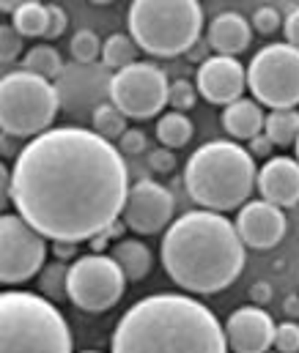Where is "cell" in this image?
Returning a JSON list of instances; mask_svg holds the SVG:
<instances>
[{
  "label": "cell",
  "instance_id": "5bb4252c",
  "mask_svg": "<svg viewBox=\"0 0 299 353\" xmlns=\"http://www.w3.org/2000/svg\"><path fill=\"white\" fill-rule=\"evenodd\" d=\"M236 230L250 250H272L286 236V214L269 200H247L236 211Z\"/></svg>",
  "mask_w": 299,
  "mask_h": 353
},
{
  "label": "cell",
  "instance_id": "7a4b0ae2",
  "mask_svg": "<svg viewBox=\"0 0 299 353\" xmlns=\"http://www.w3.org/2000/svg\"><path fill=\"white\" fill-rule=\"evenodd\" d=\"M244 250L236 222L225 219L222 211L195 208L168 225L160 258L182 290L211 296L239 279Z\"/></svg>",
  "mask_w": 299,
  "mask_h": 353
},
{
  "label": "cell",
  "instance_id": "4316f807",
  "mask_svg": "<svg viewBox=\"0 0 299 353\" xmlns=\"http://www.w3.org/2000/svg\"><path fill=\"white\" fill-rule=\"evenodd\" d=\"M102 47H104V41H102L99 36H97L94 30L83 28V30H77V33L72 36L69 52H72V58H75L80 66H91V63L102 61Z\"/></svg>",
  "mask_w": 299,
  "mask_h": 353
},
{
  "label": "cell",
  "instance_id": "277c9868",
  "mask_svg": "<svg viewBox=\"0 0 299 353\" xmlns=\"http://www.w3.org/2000/svg\"><path fill=\"white\" fill-rule=\"evenodd\" d=\"M258 181L255 157L239 140H211L184 165V186L193 203L211 211H239Z\"/></svg>",
  "mask_w": 299,
  "mask_h": 353
},
{
  "label": "cell",
  "instance_id": "6da1fadb",
  "mask_svg": "<svg viewBox=\"0 0 299 353\" xmlns=\"http://www.w3.org/2000/svg\"><path fill=\"white\" fill-rule=\"evenodd\" d=\"M129 168L118 145L94 129L58 126L14 157L11 203L50 241H91L121 219Z\"/></svg>",
  "mask_w": 299,
  "mask_h": 353
},
{
  "label": "cell",
  "instance_id": "d6986e66",
  "mask_svg": "<svg viewBox=\"0 0 299 353\" xmlns=\"http://www.w3.org/2000/svg\"><path fill=\"white\" fill-rule=\"evenodd\" d=\"M110 255L115 258V263L121 265V271L126 274L129 282H140V279H146L151 274L154 255L140 239H124V241L113 244Z\"/></svg>",
  "mask_w": 299,
  "mask_h": 353
},
{
  "label": "cell",
  "instance_id": "f546056e",
  "mask_svg": "<svg viewBox=\"0 0 299 353\" xmlns=\"http://www.w3.org/2000/svg\"><path fill=\"white\" fill-rule=\"evenodd\" d=\"M272 348H278V351H283V353H297L299 351V323L294 321V318H289V321L278 323V332H275V343H272Z\"/></svg>",
  "mask_w": 299,
  "mask_h": 353
},
{
  "label": "cell",
  "instance_id": "cb8c5ba5",
  "mask_svg": "<svg viewBox=\"0 0 299 353\" xmlns=\"http://www.w3.org/2000/svg\"><path fill=\"white\" fill-rule=\"evenodd\" d=\"M137 41L129 33H110L102 47V66L104 69H124L137 61Z\"/></svg>",
  "mask_w": 299,
  "mask_h": 353
},
{
  "label": "cell",
  "instance_id": "30bf717a",
  "mask_svg": "<svg viewBox=\"0 0 299 353\" xmlns=\"http://www.w3.org/2000/svg\"><path fill=\"white\" fill-rule=\"evenodd\" d=\"M126 282V274L113 255H83L69 265V301L83 312L102 315L121 301Z\"/></svg>",
  "mask_w": 299,
  "mask_h": 353
},
{
  "label": "cell",
  "instance_id": "ab89813d",
  "mask_svg": "<svg viewBox=\"0 0 299 353\" xmlns=\"http://www.w3.org/2000/svg\"><path fill=\"white\" fill-rule=\"evenodd\" d=\"M110 241H113V236H110L107 230H102V233H97V236L91 239V250H94V252H104Z\"/></svg>",
  "mask_w": 299,
  "mask_h": 353
},
{
  "label": "cell",
  "instance_id": "8fae6325",
  "mask_svg": "<svg viewBox=\"0 0 299 353\" xmlns=\"http://www.w3.org/2000/svg\"><path fill=\"white\" fill-rule=\"evenodd\" d=\"M47 236L39 233L19 214L0 216V282L14 288L22 285L47 263Z\"/></svg>",
  "mask_w": 299,
  "mask_h": 353
},
{
  "label": "cell",
  "instance_id": "60d3db41",
  "mask_svg": "<svg viewBox=\"0 0 299 353\" xmlns=\"http://www.w3.org/2000/svg\"><path fill=\"white\" fill-rule=\"evenodd\" d=\"M283 312H286V318H299V296H289L286 301H283Z\"/></svg>",
  "mask_w": 299,
  "mask_h": 353
},
{
  "label": "cell",
  "instance_id": "8d00e7d4",
  "mask_svg": "<svg viewBox=\"0 0 299 353\" xmlns=\"http://www.w3.org/2000/svg\"><path fill=\"white\" fill-rule=\"evenodd\" d=\"M283 33H286V41L299 50V8H294V11L286 17V22H283Z\"/></svg>",
  "mask_w": 299,
  "mask_h": 353
},
{
  "label": "cell",
  "instance_id": "9a60e30c",
  "mask_svg": "<svg viewBox=\"0 0 299 353\" xmlns=\"http://www.w3.org/2000/svg\"><path fill=\"white\" fill-rule=\"evenodd\" d=\"M278 323L261 304H244L231 312L225 323L228 348L236 353H261L269 351L275 343Z\"/></svg>",
  "mask_w": 299,
  "mask_h": 353
},
{
  "label": "cell",
  "instance_id": "9c48e42d",
  "mask_svg": "<svg viewBox=\"0 0 299 353\" xmlns=\"http://www.w3.org/2000/svg\"><path fill=\"white\" fill-rule=\"evenodd\" d=\"M168 77L148 61H135L107 80V99L132 121H148L168 107Z\"/></svg>",
  "mask_w": 299,
  "mask_h": 353
},
{
  "label": "cell",
  "instance_id": "484cf974",
  "mask_svg": "<svg viewBox=\"0 0 299 353\" xmlns=\"http://www.w3.org/2000/svg\"><path fill=\"white\" fill-rule=\"evenodd\" d=\"M126 115L107 99V101H102L94 107V112H91V123H94V132H99L102 137H107V140H113V143H118V137L129 129L126 126Z\"/></svg>",
  "mask_w": 299,
  "mask_h": 353
},
{
  "label": "cell",
  "instance_id": "d6a6232c",
  "mask_svg": "<svg viewBox=\"0 0 299 353\" xmlns=\"http://www.w3.org/2000/svg\"><path fill=\"white\" fill-rule=\"evenodd\" d=\"M118 151L124 154V157H140L143 151H146V134L140 132V129H126L121 137H118Z\"/></svg>",
  "mask_w": 299,
  "mask_h": 353
},
{
  "label": "cell",
  "instance_id": "836d02e7",
  "mask_svg": "<svg viewBox=\"0 0 299 353\" xmlns=\"http://www.w3.org/2000/svg\"><path fill=\"white\" fill-rule=\"evenodd\" d=\"M47 8H50V28H47V36L44 39H61L64 36V30H66V25H69V19H66V11L61 8V6H55V3H47Z\"/></svg>",
  "mask_w": 299,
  "mask_h": 353
},
{
  "label": "cell",
  "instance_id": "ac0fdd59",
  "mask_svg": "<svg viewBox=\"0 0 299 353\" xmlns=\"http://www.w3.org/2000/svg\"><path fill=\"white\" fill-rule=\"evenodd\" d=\"M220 121H222V129L231 134V140L247 143V140H253L255 134L264 132L267 112L261 110V101H255V99H244V96H242V99L225 104Z\"/></svg>",
  "mask_w": 299,
  "mask_h": 353
},
{
  "label": "cell",
  "instance_id": "83f0119b",
  "mask_svg": "<svg viewBox=\"0 0 299 353\" xmlns=\"http://www.w3.org/2000/svg\"><path fill=\"white\" fill-rule=\"evenodd\" d=\"M198 85L190 83V80H173L171 88H168V107L171 110H179V112H187L195 107L198 101Z\"/></svg>",
  "mask_w": 299,
  "mask_h": 353
},
{
  "label": "cell",
  "instance_id": "8992f818",
  "mask_svg": "<svg viewBox=\"0 0 299 353\" xmlns=\"http://www.w3.org/2000/svg\"><path fill=\"white\" fill-rule=\"evenodd\" d=\"M126 25L146 55H187L203 30V6L198 0H132Z\"/></svg>",
  "mask_w": 299,
  "mask_h": 353
},
{
  "label": "cell",
  "instance_id": "4fadbf2b",
  "mask_svg": "<svg viewBox=\"0 0 299 353\" xmlns=\"http://www.w3.org/2000/svg\"><path fill=\"white\" fill-rule=\"evenodd\" d=\"M198 93L209 104H231L244 96L247 88V69L236 55H209L203 63H198L195 72Z\"/></svg>",
  "mask_w": 299,
  "mask_h": 353
},
{
  "label": "cell",
  "instance_id": "7c38bea8",
  "mask_svg": "<svg viewBox=\"0 0 299 353\" xmlns=\"http://www.w3.org/2000/svg\"><path fill=\"white\" fill-rule=\"evenodd\" d=\"M173 211H176V200L171 189L162 186L160 181L143 178L129 186L121 219L137 236H157L168 230V225L173 222Z\"/></svg>",
  "mask_w": 299,
  "mask_h": 353
},
{
  "label": "cell",
  "instance_id": "44dd1931",
  "mask_svg": "<svg viewBox=\"0 0 299 353\" xmlns=\"http://www.w3.org/2000/svg\"><path fill=\"white\" fill-rule=\"evenodd\" d=\"M19 69L33 72V74L47 77V80H58V77L64 74V58L58 55L55 47H50V44H36V47H30V50L19 58Z\"/></svg>",
  "mask_w": 299,
  "mask_h": 353
},
{
  "label": "cell",
  "instance_id": "3957f363",
  "mask_svg": "<svg viewBox=\"0 0 299 353\" xmlns=\"http://www.w3.org/2000/svg\"><path fill=\"white\" fill-rule=\"evenodd\" d=\"M110 348L115 353H222L228 351V334L195 293H157L124 312Z\"/></svg>",
  "mask_w": 299,
  "mask_h": 353
},
{
  "label": "cell",
  "instance_id": "7402d4cb",
  "mask_svg": "<svg viewBox=\"0 0 299 353\" xmlns=\"http://www.w3.org/2000/svg\"><path fill=\"white\" fill-rule=\"evenodd\" d=\"M193 134H195V126H193V121L187 118V112H179V110H173V112H165V115H160V121H157V140L162 143V145H168V148H184L190 140H193Z\"/></svg>",
  "mask_w": 299,
  "mask_h": 353
},
{
  "label": "cell",
  "instance_id": "1f68e13d",
  "mask_svg": "<svg viewBox=\"0 0 299 353\" xmlns=\"http://www.w3.org/2000/svg\"><path fill=\"white\" fill-rule=\"evenodd\" d=\"M148 168H151V173H160V176L173 173V170H176V157H173V148H168V145L154 148V151L148 154Z\"/></svg>",
  "mask_w": 299,
  "mask_h": 353
},
{
  "label": "cell",
  "instance_id": "52a82bcc",
  "mask_svg": "<svg viewBox=\"0 0 299 353\" xmlns=\"http://www.w3.org/2000/svg\"><path fill=\"white\" fill-rule=\"evenodd\" d=\"M61 110V90L52 80L17 69L0 80V129L6 137L30 140L47 129Z\"/></svg>",
  "mask_w": 299,
  "mask_h": 353
},
{
  "label": "cell",
  "instance_id": "e0dca14e",
  "mask_svg": "<svg viewBox=\"0 0 299 353\" xmlns=\"http://www.w3.org/2000/svg\"><path fill=\"white\" fill-rule=\"evenodd\" d=\"M206 41L217 55H239L253 41V22H247L236 11H222L209 22Z\"/></svg>",
  "mask_w": 299,
  "mask_h": 353
},
{
  "label": "cell",
  "instance_id": "ffe728a7",
  "mask_svg": "<svg viewBox=\"0 0 299 353\" xmlns=\"http://www.w3.org/2000/svg\"><path fill=\"white\" fill-rule=\"evenodd\" d=\"M264 132L278 148L297 145L299 140V110L297 107H283V110H269L264 121Z\"/></svg>",
  "mask_w": 299,
  "mask_h": 353
},
{
  "label": "cell",
  "instance_id": "603a6c76",
  "mask_svg": "<svg viewBox=\"0 0 299 353\" xmlns=\"http://www.w3.org/2000/svg\"><path fill=\"white\" fill-rule=\"evenodd\" d=\"M11 25L25 39H44L50 28V8L47 3H28L11 14Z\"/></svg>",
  "mask_w": 299,
  "mask_h": 353
},
{
  "label": "cell",
  "instance_id": "f35d334b",
  "mask_svg": "<svg viewBox=\"0 0 299 353\" xmlns=\"http://www.w3.org/2000/svg\"><path fill=\"white\" fill-rule=\"evenodd\" d=\"M209 50H211V44H209V41H203V39H198V41H195V44L187 50V58H190V61H198V63H203V61L209 58Z\"/></svg>",
  "mask_w": 299,
  "mask_h": 353
},
{
  "label": "cell",
  "instance_id": "e575fe53",
  "mask_svg": "<svg viewBox=\"0 0 299 353\" xmlns=\"http://www.w3.org/2000/svg\"><path fill=\"white\" fill-rule=\"evenodd\" d=\"M272 148H278L272 140H269V134L267 132H261V134H255L253 140H247V151L258 159V157H264V159H269L272 157Z\"/></svg>",
  "mask_w": 299,
  "mask_h": 353
},
{
  "label": "cell",
  "instance_id": "b9f144b4",
  "mask_svg": "<svg viewBox=\"0 0 299 353\" xmlns=\"http://www.w3.org/2000/svg\"><path fill=\"white\" fill-rule=\"evenodd\" d=\"M28 3H41V0H0V11H8V14H14L17 8L28 6Z\"/></svg>",
  "mask_w": 299,
  "mask_h": 353
},
{
  "label": "cell",
  "instance_id": "d4e9b609",
  "mask_svg": "<svg viewBox=\"0 0 299 353\" xmlns=\"http://www.w3.org/2000/svg\"><path fill=\"white\" fill-rule=\"evenodd\" d=\"M39 293H44L47 299L58 301H69V263L66 261H52L44 263L39 271Z\"/></svg>",
  "mask_w": 299,
  "mask_h": 353
},
{
  "label": "cell",
  "instance_id": "5b68a950",
  "mask_svg": "<svg viewBox=\"0 0 299 353\" xmlns=\"http://www.w3.org/2000/svg\"><path fill=\"white\" fill-rule=\"evenodd\" d=\"M72 329L52 299L30 290H3L0 296V351L69 353Z\"/></svg>",
  "mask_w": 299,
  "mask_h": 353
},
{
  "label": "cell",
  "instance_id": "2e32d148",
  "mask_svg": "<svg viewBox=\"0 0 299 353\" xmlns=\"http://www.w3.org/2000/svg\"><path fill=\"white\" fill-rule=\"evenodd\" d=\"M255 189L264 200L280 205V208H294L299 205V159L291 157H269L258 168Z\"/></svg>",
  "mask_w": 299,
  "mask_h": 353
},
{
  "label": "cell",
  "instance_id": "ee69618b",
  "mask_svg": "<svg viewBox=\"0 0 299 353\" xmlns=\"http://www.w3.org/2000/svg\"><path fill=\"white\" fill-rule=\"evenodd\" d=\"M297 159H299V140H297Z\"/></svg>",
  "mask_w": 299,
  "mask_h": 353
},
{
  "label": "cell",
  "instance_id": "d590c367",
  "mask_svg": "<svg viewBox=\"0 0 299 353\" xmlns=\"http://www.w3.org/2000/svg\"><path fill=\"white\" fill-rule=\"evenodd\" d=\"M77 244L80 241H66V239H58V241H52L50 244V250H52V255L58 258V261H77Z\"/></svg>",
  "mask_w": 299,
  "mask_h": 353
},
{
  "label": "cell",
  "instance_id": "ba28073f",
  "mask_svg": "<svg viewBox=\"0 0 299 353\" xmlns=\"http://www.w3.org/2000/svg\"><path fill=\"white\" fill-rule=\"evenodd\" d=\"M247 88L269 110L299 107V50L289 41L258 50L247 66Z\"/></svg>",
  "mask_w": 299,
  "mask_h": 353
},
{
  "label": "cell",
  "instance_id": "7bdbcfd3",
  "mask_svg": "<svg viewBox=\"0 0 299 353\" xmlns=\"http://www.w3.org/2000/svg\"><path fill=\"white\" fill-rule=\"evenodd\" d=\"M88 3H94V6H110V3H115V0H88Z\"/></svg>",
  "mask_w": 299,
  "mask_h": 353
},
{
  "label": "cell",
  "instance_id": "f1b7e54d",
  "mask_svg": "<svg viewBox=\"0 0 299 353\" xmlns=\"http://www.w3.org/2000/svg\"><path fill=\"white\" fill-rule=\"evenodd\" d=\"M22 41H25V36L14 25H3L0 28V61H3V66H8L17 58H22V50H25Z\"/></svg>",
  "mask_w": 299,
  "mask_h": 353
},
{
  "label": "cell",
  "instance_id": "4dcf8cb0",
  "mask_svg": "<svg viewBox=\"0 0 299 353\" xmlns=\"http://www.w3.org/2000/svg\"><path fill=\"white\" fill-rule=\"evenodd\" d=\"M253 30H258L261 36H272V33H278L280 28H283V22L286 19H280V14H278V8H272V6H264V8H258L255 14H253Z\"/></svg>",
  "mask_w": 299,
  "mask_h": 353
},
{
  "label": "cell",
  "instance_id": "74e56055",
  "mask_svg": "<svg viewBox=\"0 0 299 353\" xmlns=\"http://www.w3.org/2000/svg\"><path fill=\"white\" fill-rule=\"evenodd\" d=\"M250 299H253V304H269V299H272V285L269 282H255L253 288H250Z\"/></svg>",
  "mask_w": 299,
  "mask_h": 353
}]
</instances>
